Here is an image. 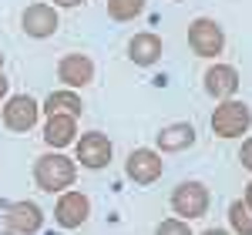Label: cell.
Here are the masks:
<instances>
[{
    "label": "cell",
    "mask_w": 252,
    "mask_h": 235,
    "mask_svg": "<svg viewBox=\"0 0 252 235\" xmlns=\"http://www.w3.org/2000/svg\"><path fill=\"white\" fill-rule=\"evenodd\" d=\"M74 178H78V165L71 158L58 155V151L54 155H40L37 165H34V181L44 192H54V195L67 192L74 185Z\"/></svg>",
    "instance_id": "obj_1"
},
{
    "label": "cell",
    "mask_w": 252,
    "mask_h": 235,
    "mask_svg": "<svg viewBox=\"0 0 252 235\" xmlns=\"http://www.w3.org/2000/svg\"><path fill=\"white\" fill-rule=\"evenodd\" d=\"M252 128V108L246 101H222L212 111V131L219 138H242Z\"/></svg>",
    "instance_id": "obj_2"
},
{
    "label": "cell",
    "mask_w": 252,
    "mask_h": 235,
    "mask_svg": "<svg viewBox=\"0 0 252 235\" xmlns=\"http://www.w3.org/2000/svg\"><path fill=\"white\" fill-rule=\"evenodd\" d=\"M189 47L198 58H219L225 47V30L212 17H195L189 24Z\"/></svg>",
    "instance_id": "obj_3"
},
{
    "label": "cell",
    "mask_w": 252,
    "mask_h": 235,
    "mask_svg": "<svg viewBox=\"0 0 252 235\" xmlns=\"http://www.w3.org/2000/svg\"><path fill=\"white\" fill-rule=\"evenodd\" d=\"M172 208L182 222L189 218H202L209 212V188L202 181H182L172 192Z\"/></svg>",
    "instance_id": "obj_4"
},
{
    "label": "cell",
    "mask_w": 252,
    "mask_h": 235,
    "mask_svg": "<svg viewBox=\"0 0 252 235\" xmlns=\"http://www.w3.org/2000/svg\"><path fill=\"white\" fill-rule=\"evenodd\" d=\"M78 161L84 168H108V161H111V138L104 135V131H84L78 138Z\"/></svg>",
    "instance_id": "obj_5"
},
{
    "label": "cell",
    "mask_w": 252,
    "mask_h": 235,
    "mask_svg": "<svg viewBox=\"0 0 252 235\" xmlns=\"http://www.w3.org/2000/svg\"><path fill=\"white\" fill-rule=\"evenodd\" d=\"M37 115H40V104L31 94H14V98L3 104V124L10 128V131H31L34 124H37Z\"/></svg>",
    "instance_id": "obj_6"
},
{
    "label": "cell",
    "mask_w": 252,
    "mask_h": 235,
    "mask_svg": "<svg viewBox=\"0 0 252 235\" xmlns=\"http://www.w3.org/2000/svg\"><path fill=\"white\" fill-rule=\"evenodd\" d=\"M161 168L165 165H161L158 151H152V148H135L128 155V161H125V172H128V178L135 185H155L161 178Z\"/></svg>",
    "instance_id": "obj_7"
},
{
    "label": "cell",
    "mask_w": 252,
    "mask_h": 235,
    "mask_svg": "<svg viewBox=\"0 0 252 235\" xmlns=\"http://www.w3.org/2000/svg\"><path fill=\"white\" fill-rule=\"evenodd\" d=\"M88 212H91V202L84 192H61L58 198V208H54V218H58L61 229H78L88 222Z\"/></svg>",
    "instance_id": "obj_8"
},
{
    "label": "cell",
    "mask_w": 252,
    "mask_h": 235,
    "mask_svg": "<svg viewBox=\"0 0 252 235\" xmlns=\"http://www.w3.org/2000/svg\"><path fill=\"white\" fill-rule=\"evenodd\" d=\"M20 24H24V34L34 40H44L51 37L54 30H58V10L51 7V3H31L27 10H24V17H20Z\"/></svg>",
    "instance_id": "obj_9"
},
{
    "label": "cell",
    "mask_w": 252,
    "mask_h": 235,
    "mask_svg": "<svg viewBox=\"0 0 252 235\" xmlns=\"http://www.w3.org/2000/svg\"><path fill=\"white\" fill-rule=\"evenodd\" d=\"M58 78L67 88H84V84L94 81V60L88 58V54H67L58 64Z\"/></svg>",
    "instance_id": "obj_10"
},
{
    "label": "cell",
    "mask_w": 252,
    "mask_h": 235,
    "mask_svg": "<svg viewBox=\"0 0 252 235\" xmlns=\"http://www.w3.org/2000/svg\"><path fill=\"white\" fill-rule=\"evenodd\" d=\"M205 91L219 101H229L239 91V71L232 64H212L205 71Z\"/></svg>",
    "instance_id": "obj_11"
},
{
    "label": "cell",
    "mask_w": 252,
    "mask_h": 235,
    "mask_svg": "<svg viewBox=\"0 0 252 235\" xmlns=\"http://www.w3.org/2000/svg\"><path fill=\"white\" fill-rule=\"evenodd\" d=\"M44 141L51 148H67L78 141V118H67V115H51L44 121Z\"/></svg>",
    "instance_id": "obj_12"
},
{
    "label": "cell",
    "mask_w": 252,
    "mask_h": 235,
    "mask_svg": "<svg viewBox=\"0 0 252 235\" xmlns=\"http://www.w3.org/2000/svg\"><path fill=\"white\" fill-rule=\"evenodd\" d=\"M128 58H131V64H138V67H152V64H158L161 60V37L158 34H135V37L128 40Z\"/></svg>",
    "instance_id": "obj_13"
},
{
    "label": "cell",
    "mask_w": 252,
    "mask_h": 235,
    "mask_svg": "<svg viewBox=\"0 0 252 235\" xmlns=\"http://www.w3.org/2000/svg\"><path fill=\"white\" fill-rule=\"evenodd\" d=\"M44 225V212L34 202H14L10 205V229L17 235H34Z\"/></svg>",
    "instance_id": "obj_14"
},
{
    "label": "cell",
    "mask_w": 252,
    "mask_h": 235,
    "mask_svg": "<svg viewBox=\"0 0 252 235\" xmlns=\"http://www.w3.org/2000/svg\"><path fill=\"white\" fill-rule=\"evenodd\" d=\"M195 145V128L189 121H178L158 131V151H185Z\"/></svg>",
    "instance_id": "obj_15"
},
{
    "label": "cell",
    "mask_w": 252,
    "mask_h": 235,
    "mask_svg": "<svg viewBox=\"0 0 252 235\" xmlns=\"http://www.w3.org/2000/svg\"><path fill=\"white\" fill-rule=\"evenodd\" d=\"M40 111L51 118V115H67V118H78L81 115V98L74 91H54L47 94V101L40 104Z\"/></svg>",
    "instance_id": "obj_16"
},
{
    "label": "cell",
    "mask_w": 252,
    "mask_h": 235,
    "mask_svg": "<svg viewBox=\"0 0 252 235\" xmlns=\"http://www.w3.org/2000/svg\"><path fill=\"white\" fill-rule=\"evenodd\" d=\"M145 7H148V0H108V17L118 24H128V20L141 17Z\"/></svg>",
    "instance_id": "obj_17"
},
{
    "label": "cell",
    "mask_w": 252,
    "mask_h": 235,
    "mask_svg": "<svg viewBox=\"0 0 252 235\" xmlns=\"http://www.w3.org/2000/svg\"><path fill=\"white\" fill-rule=\"evenodd\" d=\"M229 222H232L235 235H252V212L246 208V202H242V198L229 205Z\"/></svg>",
    "instance_id": "obj_18"
},
{
    "label": "cell",
    "mask_w": 252,
    "mask_h": 235,
    "mask_svg": "<svg viewBox=\"0 0 252 235\" xmlns=\"http://www.w3.org/2000/svg\"><path fill=\"white\" fill-rule=\"evenodd\" d=\"M155 235H192V229H189V222H182V218H165L155 229Z\"/></svg>",
    "instance_id": "obj_19"
},
{
    "label": "cell",
    "mask_w": 252,
    "mask_h": 235,
    "mask_svg": "<svg viewBox=\"0 0 252 235\" xmlns=\"http://www.w3.org/2000/svg\"><path fill=\"white\" fill-rule=\"evenodd\" d=\"M0 235H17L10 229V202L0 198Z\"/></svg>",
    "instance_id": "obj_20"
},
{
    "label": "cell",
    "mask_w": 252,
    "mask_h": 235,
    "mask_svg": "<svg viewBox=\"0 0 252 235\" xmlns=\"http://www.w3.org/2000/svg\"><path fill=\"white\" fill-rule=\"evenodd\" d=\"M239 158H242V165L252 172V138H249V141H242V151H239Z\"/></svg>",
    "instance_id": "obj_21"
},
{
    "label": "cell",
    "mask_w": 252,
    "mask_h": 235,
    "mask_svg": "<svg viewBox=\"0 0 252 235\" xmlns=\"http://www.w3.org/2000/svg\"><path fill=\"white\" fill-rule=\"evenodd\" d=\"M54 3H58V7H64V10H67V7H81V3H84V0H54Z\"/></svg>",
    "instance_id": "obj_22"
},
{
    "label": "cell",
    "mask_w": 252,
    "mask_h": 235,
    "mask_svg": "<svg viewBox=\"0 0 252 235\" xmlns=\"http://www.w3.org/2000/svg\"><path fill=\"white\" fill-rule=\"evenodd\" d=\"M7 88H10V84H7V78H3V71H0V101L7 98Z\"/></svg>",
    "instance_id": "obj_23"
},
{
    "label": "cell",
    "mask_w": 252,
    "mask_h": 235,
    "mask_svg": "<svg viewBox=\"0 0 252 235\" xmlns=\"http://www.w3.org/2000/svg\"><path fill=\"white\" fill-rule=\"evenodd\" d=\"M242 202H246V208L252 212V185H246V198H242Z\"/></svg>",
    "instance_id": "obj_24"
},
{
    "label": "cell",
    "mask_w": 252,
    "mask_h": 235,
    "mask_svg": "<svg viewBox=\"0 0 252 235\" xmlns=\"http://www.w3.org/2000/svg\"><path fill=\"white\" fill-rule=\"evenodd\" d=\"M205 235H229V232H225V229H209Z\"/></svg>",
    "instance_id": "obj_25"
},
{
    "label": "cell",
    "mask_w": 252,
    "mask_h": 235,
    "mask_svg": "<svg viewBox=\"0 0 252 235\" xmlns=\"http://www.w3.org/2000/svg\"><path fill=\"white\" fill-rule=\"evenodd\" d=\"M0 71H3V54H0Z\"/></svg>",
    "instance_id": "obj_26"
}]
</instances>
